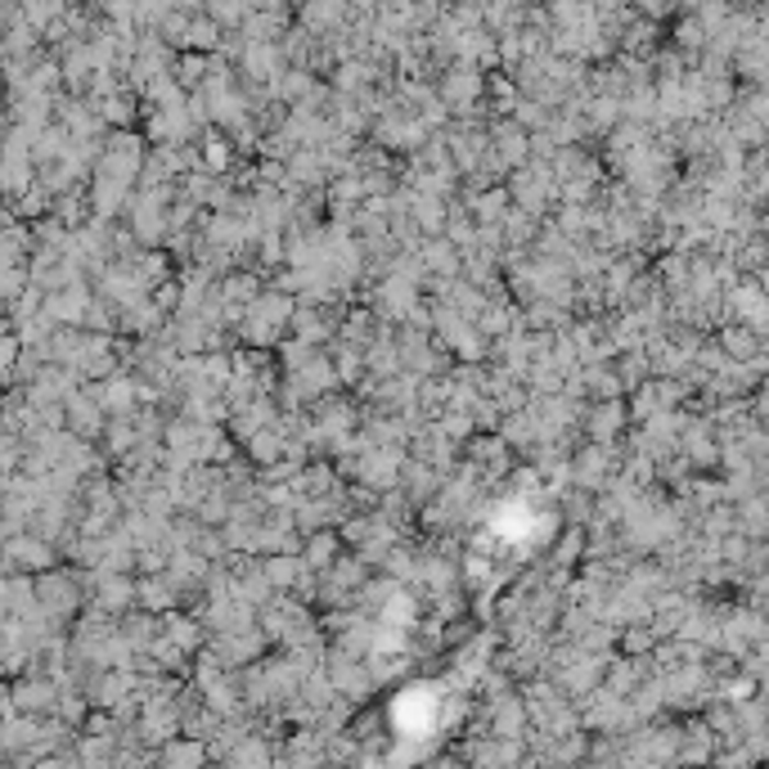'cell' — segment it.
Wrapping results in <instances>:
<instances>
[{"mask_svg":"<svg viewBox=\"0 0 769 769\" xmlns=\"http://www.w3.org/2000/svg\"><path fill=\"white\" fill-rule=\"evenodd\" d=\"M328 676H333V684H338V693L352 698V702H365L378 689V676H374L369 657H352L343 648L328 653Z\"/></svg>","mask_w":769,"mask_h":769,"instance_id":"8992f818","label":"cell"},{"mask_svg":"<svg viewBox=\"0 0 769 769\" xmlns=\"http://www.w3.org/2000/svg\"><path fill=\"white\" fill-rule=\"evenodd\" d=\"M59 558H64L59 545L45 540L41 532L5 536V567H10V571H32V576H41V571H51Z\"/></svg>","mask_w":769,"mask_h":769,"instance_id":"5b68a950","label":"cell"},{"mask_svg":"<svg viewBox=\"0 0 769 769\" xmlns=\"http://www.w3.org/2000/svg\"><path fill=\"white\" fill-rule=\"evenodd\" d=\"M36 599H41V608L45 612H55L64 626L77 616V608L81 603H90V586H86V571L77 576V571H59V567H51V571H41L36 576Z\"/></svg>","mask_w":769,"mask_h":769,"instance_id":"7a4b0ae2","label":"cell"},{"mask_svg":"<svg viewBox=\"0 0 769 769\" xmlns=\"http://www.w3.org/2000/svg\"><path fill=\"white\" fill-rule=\"evenodd\" d=\"M526 738H500L495 734V743H472L468 747V760H477V765H517V760H526V747H522Z\"/></svg>","mask_w":769,"mask_h":769,"instance_id":"5bb4252c","label":"cell"},{"mask_svg":"<svg viewBox=\"0 0 769 769\" xmlns=\"http://www.w3.org/2000/svg\"><path fill=\"white\" fill-rule=\"evenodd\" d=\"M212 756V747L203 743V738H194L189 734L185 743L180 738H167L163 747H158V765H171V769H180V765H203Z\"/></svg>","mask_w":769,"mask_h":769,"instance_id":"9a60e30c","label":"cell"},{"mask_svg":"<svg viewBox=\"0 0 769 769\" xmlns=\"http://www.w3.org/2000/svg\"><path fill=\"white\" fill-rule=\"evenodd\" d=\"M122 635H126V644L135 648V657L140 653H149L158 639H163V616L158 612H131V616H122Z\"/></svg>","mask_w":769,"mask_h":769,"instance_id":"7c38bea8","label":"cell"},{"mask_svg":"<svg viewBox=\"0 0 769 769\" xmlns=\"http://www.w3.org/2000/svg\"><path fill=\"white\" fill-rule=\"evenodd\" d=\"M293 311H298V298L288 293V288H261V298L248 307L244 324H238V338L248 347H270L279 333H288Z\"/></svg>","mask_w":769,"mask_h":769,"instance_id":"6da1fadb","label":"cell"},{"mask_svg":"<svg viewBox=\"0 0 769 769\" xmlns=\"http://www.w3.org/2000/svg\"><path fill=\"white\" fill-rule=\"evenodd\" d=\"M626 405H621L616 397L612 401H590V410H586V423H581V432L590 442H616L621 432H626Z\"/></svg>","mask_w":769,"mask_h":769,"instance_id":"9c48e42d","label":"cell"},{"mask_svg":"<svg viewBox=\"0 0 769 769\" xmlns=\"http://www.w3.org/2000/svg\"><path fill=\"white\" fill-rule=\"evenodd\" d=\"M468 212L477 216V225H504V216L513 212V194L504 185H491L482 194H468Z\"/></svg>","mask_w":769,"mask_h":769,"instance_id":"8fae6325","label":"cell"},{"mask_svg":"<svg viewBox=\"0 0 769 769\" xmlns=\"http://www.w3.org/2000/svg\"><path fill=\"white\" fill-rule=\"evenodd\" d=\"M64 410H68V427L73 432H81V437H90V442H100L104 432H109V410L94 401V392L90 388H81V392H73L68 401H64Z\"/></svg>","mask_w":769,"mask_h":769,"instance_id":"52a82bcc","label":"cell"},{"mask_svg":"<svg viewBox=\"0 0 769 769\" xmlns=\"http://www.w3.org/2000/svg\"><path fill=\"white\" fill-rule=\"evenodd\" d=\"M621 459L616 455V442H590V446H576L571 450V482L576 487H590V491H608L612 477L621 472Z\"/></svg>","mask_w":769,"mask_h":769,"instance_id":"3957f363","label":"cell"},{"mask_svg":"<svg viewBox=\"0 0 769 769\" xmlns=\"http://www.w3.org/2000/svg\"><path fill=\"white\" fill-rule=\"evenodd\" d=\"M495 154L504 158V167H522V158L532 154V140H526L522 131H513V126H500L495 131Z\"/></svg>","mask_w":769,"mask_h":769,"instance_id":"e0dca14e","label":"cell"},{"mask_svg":"<svg viewBox=\"0 0 769 769\" xmlns=\"http://www.w3.org/2000/svg\"><path fill=\"white\" fill-rule=\"evenodd\" d=\"M468 459L477 468H487L491 482H500V477L513 468V455H509V442L504 437H472L468 442Z\"/></svg>","mask_w":769,"mask_h":769,"instance_id":"30bf717a","label":"cell"},{"mask_svg":"<svg viewBox=\"0 0 769 769\" xmlns=\"http://www.w3.org/2000/svg\"><path fill=\"white\" fill-rule=\"evenodd\" d=\"M221 760H225V765H270V760H275V747L266 743V734H253V729H248Z\"/></svg>","mask_w":769,"mask_h":769,"instance_id":"2e32d148","label":"cell"},{"mask_svg":"<svg viewBox=\"0 0 769 769\" xmlns=\"http://www.w3.org/2000/svg\"><path fill=\"white\" fill-rule=\"evenodd\" d=\"M419 293H423V283H414V279H405V275H388V279H378L374 283V293H369V302H374V311L388 320V324H405L410 320V311L419 307Z\"/></svg>","mask_w":769,"mask_h":769,"instance_id":"277c9868","label":"cell"},{"mask_svg":"<svg viewBox=\"0 0 769 769\" xmlns=\"http://www.w3.org/2000/svg\"><path fill=\"white\" fill-rule=\"evenodd\" d=\"M343 532H333V526H324V532H311L307 536V545H302V558H307V567L311 571H328L333 562H338V554H343Z\"/></svg>","mask_w":769,"mask_h":769,"instance_id":"4fadbf2b","label":"cell"},{"mask_svg":"<svg viewBox=\"0 0 769 769\" xmlns=\"http://www.w3.org/2000/svg\"><path fill=\"white\" fill-rule=\"evenodd\" d=\"M90 302H94V283L81 279V283H68V288H59V293L45 298V311L55 315V324H86Z\"/></svg>","mask_w":769,"mask_h":769,"instance_id":"ba28073f","label":"cell"}]
</instances>
